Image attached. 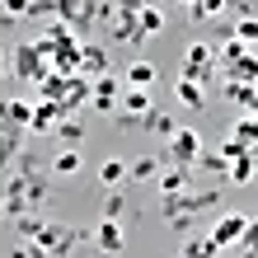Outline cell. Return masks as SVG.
Here are the masks:
<instances>
[{"label":"cell","mask_w":258,"mask_h":258,"mask_svg":"<svg viewBox=\"0 0 258 258\" xmlns=\"http://www.w3.org/2000/svg\"><path fill=\"white\" fill-rule=\"evenodd\" d=\"M38 230H42L38 211H28V216H19V221H14V235H19V239H38Z\"/></svg>","instance_id":"1f68e13d"},{"label":"cell","mask_w":258,"mask_h":258,"mask_svg":"<svg viewBox=\"0 0 258 258\" xmlns=\"http://www.w3.org/2000/svg\"><path fill=\"white\" fill-rule=\"evenodd\" d=\"M197 155H202V136H197L192 127H178L169 136V150H164V164H178V169H192Z\"/></svg>","instance_id":"5b68a950"},{"label":"cell","mask_w":258,"mask_h":258,"mask_svg":"<svg viewBox=\"0 0 258 258\" xmlns=\"http://www.w3.org/2000/svg\"><path fill=\"white\" fill-rule=\"evenodd\" d=\"M249 47L239 38H221V52H216V66H230V61H239V56H244Z\"/></svg>","instance_id":"4dcf8cb0"},{"label":"cell","mask_w":258,"mask_h":258,"mask_svg":"<svg viewBox=\"0 0 258 258\" xmlns=\"http://www.w3.org/2000/svg\"><path fill=\"white\" fill-rule=\"evenodd\" d=\"M0 14H5L10 24H14V19H24V14H28V0H0Z\"/></svg>","instance_id":"d590c367"},{"label":"cell","mask_w":258,"mask_h":258,"mask_svg":"<svg viewBox=\"0 0 258 258\" xmlns=\"http://www.w3.org/2000/svg\"><path fill=\"white\" fill-rule=\"evenodd\" d=\"M56 117H61V103H52V99H38V103H33V117H28V132H38V136H52Z\"/></svg>","instance_id":"8fae6325"},{"label":"cell","mask_w":258,"mask_h":258,"mask_svg":"<svg viewBox=\"0 0 258 258\" xmlns=\"http://www.w3.org/2000/svg\"><path fill=\"white\" fill-rule=\"evenodd\" d=\"M94 244H99V253H122L127 235H122V225H117V221H103L99 230H94Z\"/></svg>","instance_id":"e0dca14e"},{"label":"cell","mask_w":258,"mask_h":258,"mask_svg":"<svg viewBox=\"0 0 258 258\" xmlns=\"http://www.w3.org/2000/svg\"><path fill=\"white\" fill-rule=\"evenodd\" d=\"M85 239H89V230H80V225H47L42 221V230H38L33 244H42L52 258H66L75 244H85Z\"/></svg>","instance_id":"277c9868"},{"label":"cell","mask_w":258,"mask_h":258,"mask_svg":"<svg viewBox=\"0 0 258 258\" xmlns=\"http://www.w3.org/2000/svg\"><path fill=\"white\" fill-rule=\"evenodd\" d=\"M235 249H239V253H253V249H258V221H253V216L244 221V235H239Z\"/></svg>","instance_id":"836d02e7"},{"label":"cell","mask_w":258,"mask_h":258,"mask_svg":"<svg viewBox=\"0 0 258 258\" xmlns=\"http://www.w3.org/2000/svg\"><path fill=\"white\" fill-rule=\"evenodd\" d=\"M89 89H94V80L89 75H66V89H61V113H75L80 103H89Z\"/></svg>","instance_id":"ba28073f"},{"label":"cell","mask_w":258,"mask_h":258,"mask_svg":"<svg viewBox=\"0 0 258 258\" xmlns=\"http://www.w3.org/2000/svg\"><path fill=\"white\" fill-rule=\"evenodd\" d=\"M24 150H28V132H24V127H5V122H0V169H10V164L19 160Z\"/></svg>","instance_id":"52a82bcc"},{"label":"cell","mask_w":258,"mask_h":258,"mask_svg":"<svg viewBox=\"0 0 258 258\" xmlns=\"http://www.w3.org/2000/svg\"><path fill=\"white\" fill-rule=\"evenodd\" d=\"M178 75H188V80H197V85H216L221 80V66H216V47L211 42H188L183 47V71Z\"/></svg>","instance_id":"7a4b0ae2"},{"label":"cell","mask_w":258,"mask_h":258,"mask_svg":"<svg viewBox=\"0 0 258 258\" xmlns=\"http://www.w3.org/2000/svg\"><path fill=\"white\" fill-rule=\"evenodd\" d=\"M0 221H5V202H0Z\"/></svg>","instance_id":"ab89813d"},{"label":"cell","mask_w":258,"mask_h":258,"mask_svg":"<svg viewBox=\"0 0 258 258\" xmlns=\"http://www.w3.org/2000/svg\"><path fill=\"white\" fill-rule=\"evenodd\" d=\"M183 5L192 10V24H211V19H221V14H225L230 0H183Z\"/></svg>","instance_id":"603a6c76"},{"label":"cell","mask_w":258,"mask_h":258,"mask_svg":"<svg viewBox=\"0 0 258 258\" xmlns=\"http://www.w3.org/2000/svg\"><path fill=\"white\" fill-rule=\"evenodd\" d=\"M160 169H164V155H141V160L127 164V178H136V183H150V178H160Z\"/></svg>","instance_id":"d6986e66"},{"label":"cell","mask_w":258,"mask_h":258,"mask_svg":"<svg viewBox=\"0 0 258 258\" xmlns=\"http://www.w3.org/2000/svg\"><path fill=\"white\" fill-rule=\"evenodd\" d=\"M127 211H132V202H127V197L117 192V188H108V197H103V207H99V216H103V221H117V225H122V216H127Z\"/></svg>","instance_id":"d4e9b609"},{"label":"cell","mask_w":258,"mask_h":258,"mask_svg":"<svg viewBox=\"0 0 258 258\" xmlns=\"http://www.w3.org/2000/svg\"><path fill=\"white\" fill-rule=\"evenodd\" d=\"M160 28H164V10L155 5V0H146V5H141V14H136V38H150V33H160Z\"/></svg>","instance_id":"2e32d148"},{"label":"cell","mask_w":258,"mask_h":258,"mask_svg":"<svg viewBox=\"0 0 258 258\" xmlns=\"http://www.w3.org/2000/svg\"><path fill=\"white\" fill-rule=\"evenodd\" d=\"M221 80H239V85H258V56L253 52H244L239 61H230V66H221Z\"/></svg>","instance_id":"4fadbf2b"},{"label":"cell","mask_w":258,"mask_h":258,"mask_svg":"<svg viewBox=\"0 0 258 258\" xmlns=\"http://www.w3.org/2000/svg\"><path fill=\"white\" fill-rule=\"evenodd\" d=\"M155 103H150V89H122V99H117V113L122 117H146Z\"/></svg>","instance_id":"9a60e30c"},{"label":"cell","mask_w":258,"mask_h":258,"mask_svg":"<svg viewBox=\"0 0 258 258\" xmlns=\"http://www.w3.org/2000/svg\"><path fill=\"white\" fill-rule=\"evenodd\" d=\"M253 174H258V164H253V155L244 150V155H239V160H230V169H225V183H235V188H244V183H249Z\"/></svg>","instance_id":"cb8c5ba5"},{"label":"cell","mask_w":258,"mask_h":258,"mask_svg":"<svg viewBox=\"0 0 258 258\" xmlns=\"http://www.w3.org/2000/svg\"><path fill=\"white\" fill-rule=\"evenodd\" d=\"M28 117H33V103L28 99H0V122L5 127H24L28 132Z\"/></svg>","instance_id":"5bb4252c"},{"label":"cell","mask_w":258,"mask_h":258,"mask_svg":"<svg viewBox=\"0 0 258 258\" xmlns=\"http://www.w3.org/2000/svg\"><path fill=\"white\" fill-rule=\"evenodd\" d=\"M5 56H10V52L0 47V80H5V75H10V66H5Z\"/></svg>","instance_id":"f35d334b"},{"label":"cell","mask_w":258,"mask_h":258,"mask_svg":"<svg viewBox=\"0 0 258 258\" xmlns=\"http://www.w3.org/2000/svg\"><path fill=\"white\" fill-rule=\"evenodd\" d=\"M141 5H146V0H108L113 14H141Z\"/></svg>","instance_id":"74e56055"},{"label":"cell","mask_w":258,"mask_h":258,"mask_svg":"<svg viewBox=\"0 0 258 258\" xmlns=\"http://www.w3.org/2000/svg\"><path fill=\"white\" fill-rule=\"evenodd\" d=\"M211 202H221V188H183V192H174V197H164V221L174 225V230H188V221L192 216H202V211Z\"/></svg>","instance_id":"6da1fadb"},{"label":"cell","mask_w":258,"mask_h":258,"mask_svg":"<svg viewBox=\"0 0 258 258\" xmlns=\"http://www.w3.org/2000/svg\"><path fill=\"white\" fill-rule=\"evenodd\" d=\"M244 150H249V146H239L235 136H225V141H221V160L230 164V160H239V155H244Z\"/></svg>","instance_id":"8d00e7d4"},{"label":"cell","mask_w":258,"mask_h":258,"mask_svg":"<svg viewBox=\"0 0 258 258\" xmlns=\"http://www.w3.org/2000/svg\"><path fill=\"white\" fill-rule=\"evenodd\" d=\"M221 249L211 244V235H188V244H183V253L178 258H216Z\"/></svg>","instance_id":"83f0119b"},{"label":"cell","mask_w":258,"mask_h":258,"mask_svg":"<svg viewBox=\"0 0 258 258\" xmlns=\"http://www.w3.org/2000/svg\"><path fill=\"white\" fill-rule=\"evenodd\" d=\"M155 75H160L155 61H132L127 75H122V85H127V89H155Z\"/></svg>","instance_id":"ac0fdd59"},{"label":"cell","mask_w":258,"mask_h":258,"mask_svg":"<svg viewBox=\"0 0 258 258\" xmlns=\"http://www.w3.org/2000/svg\"><path fill=\"white\" fill-rule=\"evenodd\" d=\"M230 38H239L249 47V42H258V14H244V19H235L230 24Z\"/></svg>","instance_id":"f1b7e54d"},{"label":"cell","mask_w":258,"mask_h":258,"mask_svg":"<svg viewBox=\"0 0 258 258\" xmlns=\"http://www.w3.org/2000/svg\"><path fill=\"white\" fill-rule=\"evenodd\" d=\"M235 141H239V146H253V141H258V122H253V113H244V117H239Z\"/></svg>","instance_id":"d6a6232c"},{"label":"cell","mask_w":258,"mask_h":258,"mask_svg":"<svg viewBox=\"0 0 258 258\" xmlns=\"http://www.w3.org/2000/svg\"><path fill=\"white\" fill-rule=\"evenodd\" d=\"M52 136H61V141H71V146H80V136H85V127H80V117H75V113H61V117H56V127H52Z\"/></svg>","instance_id":"4316f807"},{"label":"cell","mask_w":258,"mask_h":258,"mask_svg":"<svg viewBox=\"0 0 258 258\" xmlns=\"http://www.w3.org/2000/svg\"><path fill=\"white\" fill-rule=\"evenodd\" d=\"M127 178V160H103V169H99V183L103 188H117Z\"/></svg>","instance_id":"f546056e"},{"label":"cell","mask_w":258,"mask_h":258,"mask_svg":"<svg viewBox=\"0 0 258 258\" xmlns=\"http://www.w3.org/2000/svg\"><path fill=\"white\" fill-rule=\"evenodd\" d=\"M80 169H85V160H80V146H75V150H61V155L52 160V174H56V178H75Z\"/></svg>","instance_id":"484cf974"},{"label":"cell","mask_w":258,"mask_h":258,"mask_svg":"<svg viewBox=\"0 0 258 258\" xmlns=\"http://www.w3.org/2000/svg\"><path fill=\"white\" fill-rule=\"evenodd\" d=\"M113 61H108V52L99 47V42H85L80 47V75H89V80H99V75H108Z\"/></svg>","instance_id":"30bf717a"},{"label":"cell","mask_w":258,"mask_h":258,"mask_svg":"<svg viewBox=\"0 0 258 258\" xmlns=\"http://www.w3.org/2000/svg\"><path fill=\"white\" fill-rule=\"evenodd\" d=\"M47 14H56V0H28L24 19H47Z\"/></svg>","instance_id":"e575fe53"},{"label":"cell","mask_w":258,"mask_h":258,"mask_svg":"<svg viewBox=\"0 0 258 258\" xmlns=\"http://www.w3.org/2000/svg\"><path fill=\"white\" fill-rule=\"evenodd\" d=\"M10 56H14V61H10V71L19 75L24 85H38V80H47V75H52V66H47V56L38 52V42H19V47H14Z\"/></svg>","instance_id":"3957f363"},{"label":"cell","mask_w":258,"mask_h":258,"mask_svg":"<svg viewBox=\"0 0 258 258\" xmlns=\"http://www.w3.org/2000/svg\"><path fill=\"white\" fill-rule=\"evenodd\" d=\"M253 89H258V85H253Z\"/></svg>","instance_id":"b9f144b4"},{"label":"cell","mask_w":258,"mask_h":258,"mask_svg":"<svg viewBox=\"0 0 258 258\" xmlns=\"http://www.w3.org/2000/svg\"><path fill=\"white\" fill-rule=\"evenodd\" d=\"M141 132H155V136H164V141H169V136L178 132V122H174V113H164V108H150V113L141 117Z\"/></svg>","instance_id":"ffe728a7"},{"label":"cell","mask_w":258,"mask_h":258,"mask_svg":"<svg viewBox=\"0 0 258 258\" xmlns=\"http://www.w3.org/2000/svg\"><path fill=\"white\" fill-rule=\"evenodd\" d=\"M192 174H197V169H178V164H174V169H169V174H160L155 183H160V192H164V197H174V192L192 188Z\"/></svg>","instance_id":"7402d4cb"},{"label":"cell","mask_w":258,"mask_h":258,"mask_svg":"<svg viewBox=\"0 0 258 258\" xmlns=\"http://www.w3.org/2000/svg\"><path fill=\"white\" fill-rule=\"evenodd\" d=\"M225 99L239 103L244 113H258V89L253 85H239V80H225Z\"/></svg>","instance_id":"44dd1931"},{"label":"cell","mask_w":258,"mask_h":258,"mask_svg":"<svg viewBox=\"0 0 258 258\" xmlns=\"http://www.w3.org/2000/svg\"><path fill=\"white\" fill-rule=\"evenodd\" d=\"M244 221L249 216H221L216 225H211V244H216V249H235L239 235H244Z\"/></svg>","instance_id":"9c48e42d"},{"label":"cell","mask_w":258,"mask_h":258,"mask_svg":"<svg viewBox=\"0 0 258 258\" xmlns=\"http://www.w3.org/2000/svg\"><path fill=\"white\" fill-rule=\"evenodd\" d=\"M122 89H127V85H122V75H113V71H108V75H99L94 89H89V108L113 117V113H117V99H122Z\"/></svg>","instance_id":"8992f818"},{"label":"cell","mask_w":258,"mask_h":258,"mask_svg":"<svg viewBox=\"0 0 258 258\" xmlns=\"http://www.w3.org/2000/svg\"><path fill=\"white\" fill-rule=\"evenodd\" d=\"M253 122H258V113H253Z\"/></svg>","instance_id":"60d3db41"},{"label":"cell","mask_w":258,"mask_h":258,"mask_svg":"<svg viewBox=\"0 0 258 258\" xmlns=\"http://www.w3.org/2000/svg\"><path fill=\"white\" fill-rule=\"evenodd\" d=\"M174 99L183 103V108H192V113L207 108V89L197 85V80H188V75H178V80H174Z\"/></svg>","instance_id":"7c38bea8"}]
</instances>
